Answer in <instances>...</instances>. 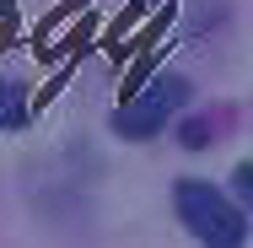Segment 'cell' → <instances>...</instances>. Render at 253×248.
Segmentation results:
<instances>
[{"label":"cell","instance_id":"cell-1","mask_svg":"<svg viewBox=\"0 0 253 248\" xmlns=\"http://www.w3.org/2000/svg\"><path fill=\"white\" fill-rule=\"evenodd\" d=\"M172 205H178V221L210 248H237L248 238L243 205H232V199L221 195L215 184H205V178H183V184L172 189Z\"/></svg>","mask_w":253,"mask_h":248},{"label":"cell","instance_id":"cell-2","mask_svg":"<svg viewBox=\"0 0 253 248\" xmlns=\"http://www.w3.org/2000/svg\"><path fill=\"white\" fill-rule=\"evenodd\" d=\"M189 92H194V87H189L183 76H167V70H156L151 81H146L135 98H129L119 113H113V130H119L124 141H151L156 130H162V124H167V119H172V113L189 102Z\"/></svg>","mask_w":253,"mask_h":248},{"label":"cell","instance_id":"cell-3","mask_svg":"<svg viewBox=\"0 0 253 248\" xmlns=\"http://www.w3.org/2000/svg\"><path fill=\"white\" fill-rule=\"evenodd\" d=\"M27 119V92L16 81H0V130H16Z\"/></svg>","mask_w":253,"mask_h":248},{"label":"cell","instance_id":"cell-4","mask_svg":"<svg viewBox=\"0 0 253 248\" xmlns=\"http://www.w3.org/2000/svg\"><path fill=\"white\" fill-rule=\"evenodd\" d=\"M178 141H183L189 151H205L210 141H215V124H210V119H189V124L178 130Z\"/></svg>","mask_w":253,"mask_h":248},{"label":"cell","instance_id":"cell-5","mask_svg":"<svg viewBox=\"0 0 253 248\" xmlns=\"http://www.w3.org/2000/svg\"><path fill=\"white\" fill-rule=\"evenodd\" d=\"M232 178H237V184H232V189H237V199H253V167H248V162H243Z\"/></svg>","mask_w":253,"mask_h":248}]
</instances>
